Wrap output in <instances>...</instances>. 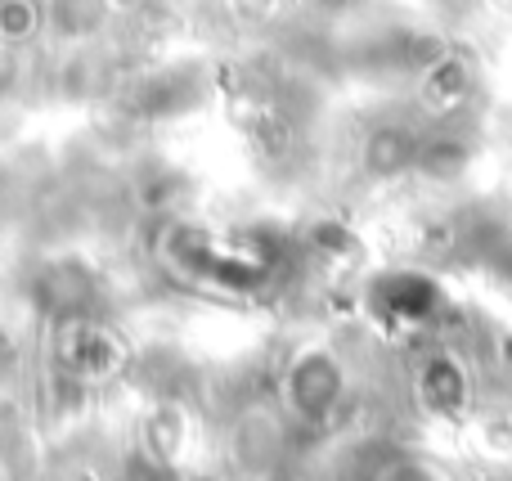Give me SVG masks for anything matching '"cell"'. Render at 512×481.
I'll return each mask as SVG.
<instances>
[{"instance_id":"cell-2","label":"cell","mask_w":512,"mask_h":481,"mask_svg":"<svg viewBox=\"0 0 512 481\" xmlns=\"http://www.w3.org/2000/svg\"><path fill=\"white\" fill-rule=\"evenodd\" d=\"M337 392H342V369H337V360L328 356L324 347L306 351V356L292 365L288 374V396L301 405L306 414H324L328 405L337 401Z\"/></svg>"},{"instance_id":"cell-1","label":"cell","mask_w":512,"mask_h":481,"mask_svg":"<svg viewBox=\"0 0 512 481\" xmlns=\"http://www.w3.org/2000/svg\"><path fill=\"white\" fill-rule=\"evenodd\" d=\"M369 302L382 320L418 329V324H427L436 311H441L445 293L432 275H423V270H387V275H378L369 284Z\"/></svg>"},{"instance_id":"cell-3","label":"cell","mask_w":512,"mask_h":481,"mask_svg":"<svg viewBox=\"0 0 512 481\" xmlns=\"http://www.w3.org/2000/svg\"><path fill=\"white\" fill-rule=\"evenodd\" d=\"M418 149H423V144L409 131H400V126H378V131L369 135V144H364V167H369L373 176H396V171L414 167Z\"/></svg>"}]
</instances>
